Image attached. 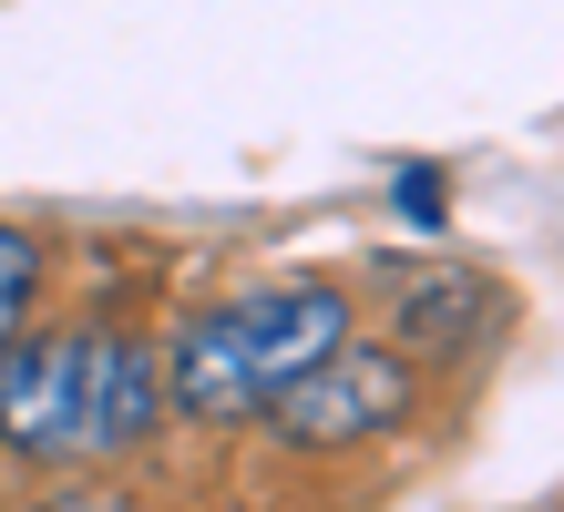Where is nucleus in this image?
Here are the masks:
<instances>
[{
    "mask_svg": "<svg viewBox=\"0 0 564 512\" xmlns=\"http://www.w3.org/2000/svg\"><path fill=\"white\" fill-rule=\"evenodd\" d=\"M164 421V359L134 328H42L0 349V440L21 461H113Z\"/></svg>",
    "mask_w": 564,
    "mask_h": 512,
    "instance_id": "1",
    "label": "nucleus"
},
{
    "mask_svg": "<svg viewBox=\"0 0 564 512\" xmlns=\"http://www.w3.org/2000/svg\"><path fill=\"white\" fill-rule=\"evenodd\" d=\"M339 349H349V297L339 287H257V297H226L206 318H185L164 400L195 410V421H257V410H278Z\"/></svg>",
    "mask_w": 564,
    "mask_h": 512,
    "instance_id": "2",
    "label": "nucleus"
},
{
    "mask_svg": "<svg viewBox=\"0 0 564 512\" xmlns=\"http://www.w3.org/2000/svg\"><path fill=\"white\" fill-rule=\"evenodd\" d=\"M401 410H411V359L401 349H339V359H318L268 421L297 440V451H339V440L390 431Z\"/></svg>",
    "mask_w": 564,
    "mask_h": 512,
    "instance_id": "3",
    "label": "nucleus"
},
{
    "mask_svg": "<svg viewBox=\"0 0 564 512\" xmlns=\"http://www.w3.org/2000/svg\"><path fill=\"white\" fill-rule=\"evenodd\" d=\"M492 318V287L482 277H431L421 297H401V328L421 338V349H452V338H473Z\"/></svg>",
    "mask_w": 564,
    "mask_h": 512,
    "instance_id": "4",
    "label": "nucleus"
},
{
    "mask_svg": "<svg viewBox=\"0 0 564 512\" xmlns=\"http://www.w3.org/2000/svg\"><path fill=\"white\" fill-rule=\"evenodd\" d=\"M31 297H42V247H31L21 226H0V349H11V338H21Z\"/></svg>",
    "mask_w": 564,
    "mask_h": 512,
    "instance_id": "5",
    "label": "nucleus"
},
{
    "mask_svg": "<svg viewBox=\"0 0 564 512\" xmlns=\"http://www.w3.org/2000/svg\"><path fill=\"white\" fill-rule=\"evenodd\" d=\"M42 512H134V502H113V492H52Z\"/></svg>",
    "mask_w": 564,
    "mask_h": 512,
    "instance_id": "6",
    "label": "nucleus"
}]
</instances>
